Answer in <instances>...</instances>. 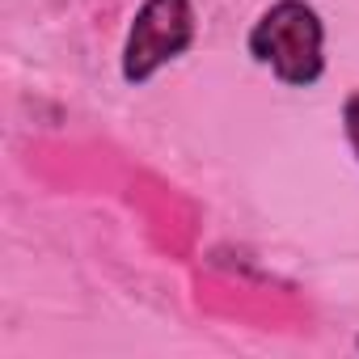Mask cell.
I'll list each match as a JSON object with an SVG mask.
<instances>
[{
	"mask_svg": "<svg viewBox=\"0 0 359 359\" xmlns=\"http://www.w3.org/2000/svg\"><path fill=\"white\" fill-rule=\"evenodd\" d=\"M195 5L191 0H144L131 18L127 43H123V81L148 85L165 64L187 55L195 43Z\"/></svg>",
	"mask_w": 359,
	"mask_h": 359,
	"instance_id": "7a4b0ae2",
	"label": "cell"
},
{
	"mask_svg": "<svg viewBox=\"0 0 359 359\" xmlns=\"http://www.w3.org/2000/svg\"><path fill=\"white\" fill-rule=\"evenodd\" d=\"M254 64L271 68L287 89H309L325 72V26L309 0H275L250 30Z\"/></svg>",
	"mask_w": 359,
	"mask_h": 359,
	"instance_id": "6da1fadb",
	"label": "cell"
},
{
	"mask_svg": "<svg viewBox=\"0 0 359 359\" xmlns=\"http://www.w3.org/2000/svg\"><path fill=\"white\" fill-rule=\"evenodd\" d=\"M342 127H346V144H351V152L359 156V89L346 97V106H342Z\"/></svg>",
	"mask_w": 359,
	"mask_h": 359,
	"instance_id": "3957f363",
	"label": "cell"
}]
</instances>
